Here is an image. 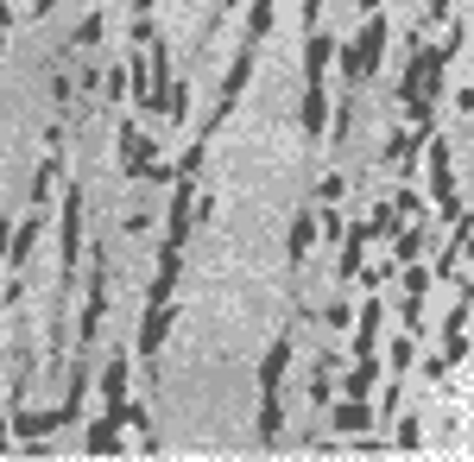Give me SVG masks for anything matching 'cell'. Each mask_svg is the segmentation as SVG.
<instances>
[{"mask_svg":"<svg viewBox=\"0 0 474 462\" xmlns=\"http://www.w3.org/2000/svg\"><path fill=\"white\" fill-rule=\"evenodd\" d=\"M279 425H285L279 392H266V406H259V431H253V437H259V443H273V437H279Z\"/></svg>","mask_w":474,"mask_h":462,"instance_id":"20","label":"cell"},{"mask_svg":"<svg viewBox=\"0 0 474 462\" xmlns=\"http://www.w3.org/2000/svg\"><path fill=\"white\" fill-rule=\"evenodd\" d=\"M361 13H380V0H361Z\"/></svg>","mask_w":474,"mask_h":462,"instance_id":"31","label":"cell"},{"mask_svg":"<svg viewBox=\"0 0 474 462\" xmlns=\"http://www.w3.org/2000/svg\"><path fill=\"white\" fill-rule=\"evenodd\" d=\"M120 425H127V412L89 418V456H114V450H120Z\"/></svg>","mask_w":474,"mask_h":462,"instance_id":"7","label":"cell"},{"mask_svg":"<svg viewBox=\"0 0 474 462\" xmlns=\"http://www.w3.org/2000/svg\"><path fill=\"white\" fill-rule=\"evenodd\" d=\"M7 443H13V418H7V412H0V450H7Z\"/></svg>","mask_w":474,"mask_h":462,"instance_id":"29","label":"cell"},{"mask_svg":"<svg viewBox=\"0 0 474 462\" xmlns=\"http://www.w3.org/2000/svg\"><path fill=\"white\" fill-rule=\"evenodd\" d=\"M373 336H380V298L361 304V323H355V355H373Z\"/></svg>","mask_w":474,"mask_h":462,"instance_id":"18","label":"cell"},{"mask_svg":"<svg viewBox=\"0 0 474 462\" xmlns=\"http://www.w3.org/2000/svg\"><path fill=\"white\" fill-rule=\"evenodd\" d=\"M57 177H63V153H45V165H38V177H32V203H38V210L51 203V190H57Z\"/></svg>","mask_w":474,"mask_h":462,"instance_id":"16","label":"cell"},{"mask_svg":"<svg viewBox=\"0 0 474 462\" xmlns=\"http://www.w3.org/2000/svg\"><path fill=\"white\" fill-rule=\"evenodd\" d=\"M285 247H291V260H304V253L316 247V210H310V203L291 216V235H285Z\"/></svg>","mask_w":474,"mask_h":462,"instance_id":"15","label":"cell"},{"mask_svg":"<svg viewBox=\"0 0 474 462\" xmlns=\"http://www.w3.org/2000/svg\"><path fill=\"white\" fill-rule=\"evenodd\" d=\"M7 247H13V222H7V216H0V253H7Z\"/></svg>","mask_w":474,"mask_h":462,"instance_id":"30","label":"cell"},{"mask_svg":"<svg viewBox=\"0 0 474 462\" xmlns=\"http://www.w3.org/2000/svg\"><path fill=\"white\" fill-rule=\"evenodd\" d=\"M273 13H279V0H253V7H247V38H253V45L273 32Z\"/></svg>","mask_w":474,"mask_h":462,"instance_id":"19","label":"cell"},{"mask_svg":"<svg viewBox=\"0 0 474 462\" xmlns=\"http://www.w3.org/2000/svg\"><path fill=\"white\" fill-rule=\"evenodd\" d=\"M171 323H177V304H146V323H140V336H133V342H140V355H152V349L171 336Z\"/></svg>","mask_w":474,"mask_h":462,"instance_id":"4","label":"cell"},{"mask_svg":"<svg viewBox=\"0 0 474 462\" xmlns=\"http://www.w3.org/2000/svg\"><path fill=\"white\" fill-rule=\"evenodd\" d=\"M329 63H335V38H329V32H310V51H304V83H323Z\"/></svg>","mask_w":474,"mask_h":462,"instance_id":"13","label":"cell"},{"mask_svg":"<svg viewBox=\"0 0 474 462\" xmlns=\"http://www.w3.org/2000/svg\"><path fill=\"white\" fill-rule=\"evenodd\" d=\"M0 51H7V32H0Z\"/></svg>","mask_w":474,"mask_h":462,"instance_id":"32","label":"cell"},{"mask_svg":"<svg viewBox=\"0 0 474 462\" xmlns=\"http://www.w3.org/2000/svg\"><path fill=\"white\" fill-rule=\"evenodd\" d=\"M77 95V77H51V102H70Z\"/></svg>","mask_w":474,"mask_h":462,"instance_id":"26","label":"cell"},{"mask_svg":"<svg viewBox=\"0 0 474 462\" xmlns=\"http://www.w3.org/2000/svg\"><path fill=\"white\" fill-rule=\"evenodd\" d=\"M222 7H241V0H222Z\"/></svg>","mask_w":474,"mask_h":462,"instance_id":"33","label":"cell"},{"mask_svg":"<svg viewBox=\"0 0 474 462\" xmlns=\"http://www.w3.org/2000/svg\"><path fill=\"white\" fill-rule=\"evenodd\" d=\"M329 425L342 431V437H361V431H373V412H367V400H342Z\"/></svg>","mask_w":474,"mask_h":462,"instance_id":"14","label":"cell"},{"mask_svg":"<svg viewBox=\"0 0 474 462\" xmlns=\"http://www.w3.org/2000/svg\"><path fill=\"white\" fill-rule=\"evenodd\" d=\"M13 20H20V13H13V0H0V32H7Z\"/></svg>","mask_w":474,"mask_h":462,"instance_id":"28","label":"cell"},{"mask_svg":"<svg viewBox=\"0 0 474 462\" xmlns=\"http://www.w3.org/2000/svg\"><path fill=\"white\" fill-rule=\"evenodd\" d=\"M367 241H373V222H355L348 235H342V279L355 285V273H361V253H367Z\"/></svg>","mask_w":474,"mask_h":462,"instance_id":"12","label":"cell"},{"mask_svg":"<svg viewBox=\"0 0 474 462\" xmlns=\"http://www.w3.org/2000/svg\"><path fill=\"white\" fill-rule=\"evenodd\" d=\"M77 260H83V196L63 190V216H57V273L70 279Z\"/></svg>","mask_w":474,"mask_h":462,"instance_id":"2","label":"cell"},{"mask_svg":"<svg viewBox=\"0 0 474 462\" xmlns=\"http://www.w3.org/2000/svg\"><path fill=\"white\" fill-rule=\"evenodd\" d=\"M171 292H177V247L165 241V247H159V273H152V285H146V304H171Z\"/></svg>","mask_w":474,"mask_h":462,"instance_id":"5","label":"cell"},{"mask_svg":"<svg viewBox=\"0 0 474 462\" xmlns=\"http://www.w3.org/2000/svg\"><path fill=\"white\" fill-rule=\"evenodd\" d=\"M380 51H386V20H380V13H367L361 45H348V51H342V77H348V83L373 77V70H380Z\"/></svg>","mask_w":474,"mask_h":462,"instance_id":"3","label":"cell"},{"mask_svg":"<svg viewBox=\"0 0 474 462\" xmlns=\"http://www.w3.org/2000/svg\"><path fill=\"white\" fill-rule=\"evenodd\" d=\"M418 361V336H412V329H405V336L392 342V367H412Z\"/></svg>","mask_w":474,"mask_h":462,"instance_id":"22","label":"cell"},{"mask_svg":"<svg viewBox=\"0 0 474 462\" xmlns=\"http://www.w3.org/2000/svg\"><path fill=\"white\" fill-rule=\"evenodd\" d=\"M38 235H45V216H26V222H13V247H7V267H13V273L26 267V260H32Z\"/></svg>","mask_w":474,"mask_h":462,"instance_id":"10","label":"cell"},{"mask_svg":"<svg viewBox=\"0 0 474 462\" xmlns=\"http://www.w3.org/2000/svg\"><path fill=\"white\" fill-rule=\"evenodd\" d=\"M323 20V0H304V26H316Z\"/></svg>","mask_w":474,"mask_h":462,"instance_id":"27","label":"cell"},{"mask_svg":"<svg viewBox=\"0 0 474 462\" xmlns=\"http://www.w3.org/2000/svg\"><path fill=\"white\" fill-rule=\"evenodd\" d=\"M392 443H398V450H418V425H412V418H405V425L392 431Z\"/></svg>","mask_w":474,"mask_h":462,"instance_id":"25","label":"cell"},{"mask_svg":"<svg viewBox=\"0 0 474 462\" xmlns=\"http://www.w3.org/2000/svg\"><path fill=\"white\" fill-rule=\"evenodd\" d=\"M424 171H430V196H437V210H443L449 222H455V216H468V210H462V196H455V153H449V140H437V134H430V165H424Z\"/></svg>","mask_w":474,"mask_h":462,"instance_id":"1","label":"cell"},{"mask_svg":"<svg viewBox=\"0 0 474 462\" xmlns=\"http://www.w3.org/2000/svg\"><path fill=\"white\" fill-rule=\"evenodd\" d=\"M373 380H380V361H373V355H355V374L342 380V392H348V400H367Z\"/></svg>","mask_w":474,"mask_h":462,"instance_id":"17","label":"cell"},{"mask_svg":"<svg viewBox=\"0 0 474 462\" xmlns=\"http://www.w3.org/2000/svg\"><path fill=\"white\" fill-rule=\"evenodd\" d=\"M102 95H114V102L127 95V63H120V70H108V77H102Z\"/></svg>","mask_w":474,"mask_h":462,"instance_id":"23","label":"cell"},{"mask_svg":"<svg viewBox=\"0 0 474 462\" xmlns=\"http://www.w3.org/2000/svg\"><path fill=\"white\" fill-rule=\"evenodd\" d=\"M89 367H70V380H63V406H57V418L70 425V418H83V400H89Z\"/></svg>","mask_w":474,"mask_h":462,"instance_id":"11","label":"cell"},{"mask_svg":"<svg viewBox=\"0 0 474 462\" xmlns=\"http://www.w3.org/2000/svg\"><path fill=\"white\" fill-rule=\"evenodd\" d=\"M102 406L127 412V355H108V367H102Z\"/></svg>","mask_w":474,"mask_h":462,"instance_id":"9","label":"cell"},{"mask_svg":"<svg viewBox=\"0 0 474 462\" xmlns=\"http://www.w3.org/2000/svg\"><path fill=\"white\" fill-rule=\"evenodd\" d=\"M77 45H102V13H89V20L77 26Z\"/></svg>","mask_w":474,"mask_h":462,"instance_id":"24","label":"cell"},{"mask_svg":"<svg viewBox=\"0 0 474 462\" xmlns=\"http://www.w3.org/2000/svg\"><path fill=\"white\" fill-rule=\"evenodd\" d=\"M285 367H291V336H279L273 349L259 355V392H279V380H285Z\"/></svg>","mask_w":474,"mask_h":462,"instance_id":"6","label":"cell"},{"mask_svg":"<svg viewBox=\"0 0 474 462\" xmlns=\"http://www.w3.org/2000/svg\"><path fill=\"white\" fill-rule=\"evenodd\" d=\"M392 253H398V267H405V260H418L424 253V228H392Z\"/></svg>","mask_w":474,"mask_h":462,"instance_id":"21","label":"cell"},{"mask_svg":"<svg viewBox=\"0 0 474 462\" xmlns=\"http://www.w3.org/2000/svg\"><path fill=\"white\" fill-rule=\"evenodd\" d=\"M298 120H304V134H310V140H323V134H329V102H323V83H304V108H298Z\"/></svg>","mask_w":474,"mask_h":462,"instance_id":"8","label":"cell"}]
</instances>
